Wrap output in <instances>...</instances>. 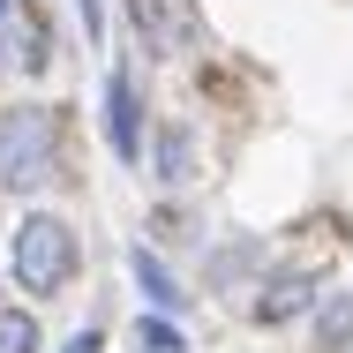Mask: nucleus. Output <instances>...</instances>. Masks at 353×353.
<instances>
[{"mask_svg": "<svg viewBox=\"0 0 353 353\" xmlns=\"http://www.w3.org/2000/svg\"><path fill=\"white\" fill-rule=\"evenodd\" d=\"M8 271H15L23 293L61 301V293L75 285V271H83V241H75V225H68V218H53V211H30L23 225H15V241H8Z\"/></svg>", "mask_w": 353, "mask_h": 353, "instance_id": "1", "label": "nucleus"}, {"mask_svg": "<svg viewBox=\"0 0 353 353\" xmlns=\"http://www.w3.org/2000/svg\"><path fill=\"white\" fill-rule=\"evenodd\" d=\"M61 173V113L53 105H8L0 113V188L38 196Z\"/></svg>", "mask_w": 353, "mask_h": 353, "instance_id": "2", "label": "nucleus"}, {"mask_svg": "<svg viewBox=\"0 0 353 353\" xmlns=\"http://www.w3.org/2000/svg\"><path fill=\"white\" fill-rule=\"evenodd\" d=\"M98 128L113 143V158L121 165H143V83L128 61H113L105 68V90H98Z\"/></svg>", "mask_w": 353, "mask_h": 353, "instance_id": "3", "label": "nucleus"}, {"mask_svg": "<svg viewBox=\"0 0 353 353\" xmlns=\"http://www.w3.org/2000/svg\"><path fill=\"white\" fill-rule=\"evenodd\" d=\"M316 285H323V271H316V263H301V271H271V279L256 285V301H248V308H256V323H271V331H279V323L308 316V308L323 301Z\"/></svg>", "mask_w": 353, "mask_h": 353, "instance_id": "4", "label": "nucleus"}, {"mask_svg": "<svg viewBox=\"0 0 353 353\" xmlns=\"http://www.w3.org/2000/svg\"><path fill=\"white\" fill-rule=\"evenodd\" d=\"M128 279H136V293L150 301V316H173V323L188 316V285H181V271H173L150 241H136V248H128Z\"/></svg>", "mask_w": 353, "mask_h": 353, "instance_id": "5", "label": "nucleus"}, {"mask_svg": "<svg viewBox=\"0 0 353 353\" xmlns=\"http://www.w3.org/2000/svg\"><path fill=\"white\" fill-rule=\"evenodd\" d=\"M308 339H316V353H353V285H339V293L316 301Z\"/></svg>", "mask_w": 353, "mask_h": 353, "instance_id": "6", "label": "nucleus"}, {"mask_svg": "<svg viewBox=\"0 0 353 353\" xmlns=\"http://www.w3.org/2000/svg\"><path fill=\"white\" fill-rule=\"evenodd\" d=\"M150 165H158V181H165V188H188V181H196V136L165 121L158 143H150Z\"/></svg>", "mask_w": 353, "mask_h": 353, "instance_id": "7", "label": "nucleus"}, {"mask_svg": "<svg viewBox=\"0 0 353 353\" xmlns=\"http://www.w3.org/2000/svg\"><path fill=\"white\" fill-rule=\"evenodd\" d=\"M211 285L256 293V285H263V241H241V248H211Z\"/></svg>", "mask_w": 353, "mask_h": 353, "instance_id": "8", "label": "nucleus"}, {"mask_svg": "<svg viewBox=\"0 0 353 353\" xmlns=\"http://www.w3.org/2000/svg\"><path fill=\"white\" fill-rule=\"evenodd\" d=\"M136 353H188V331L173 316H143L136 323Z\"/></svg>", "mask_w": 353, "mask_h": 353, "instance_id": "9", "label": "nucleus"}, {"mask_svg": "<svg viewBox=\"0 0 353 353\" xmlns=\"http://www.w3.org/2000/svg\"><path fill=\"white\" fill-rule=\"evenodd\" d=\"M0 353H38V316L30 308H0Z\"/></svg>", "mask_w": 353, "mask_h": 353, "instance_id": "10", "label": "nucleus"}, {"mask_svg": "<svg viewBox=\"0 0 353 353\" xmlns=\"http://www.w3.org/2000/svg\"><path fill=\"white\" fill-rule=\"evenodd\" d=\"M150 233H158V241H173V248H188V241H196V211H173V203H165V211L150 218Z\"/></svg>", "mask_w": 353, "mask_h": 353, "instance_id": "11", "label": "nucleus"}, {"mask_svg": "<svg viewBox=\"0 0 353 353\" xmlns=\"http://www.w3.org/2000/svg\"><path fill=\"white\" fill-rule=\"evenodd\" d=\"M75 15H83V38L105 46V0H75Z\"/></svg>", "mask_w": 353, "mask_h": 353, "instance_id": "12", "label": "nucleus"}, {"mask_svg": "<svg viewBox=\"0 0 353 353\" xmlns=\"http://www.w3.org/2000/svg\"><path fill=\"white\" fill-rule=\"evenodd\" d=\"M61 353H105V331H75V339H68Z\"/></svg>", "mask_w": 353, "mask_h": 353, "instance_id": "13", "label": "nucleus"}, {"mask_svg": "<svg viewBox=\"0 0 353 353\" xmlns=\"http://www.w3.org/2000/svg\"><path fill=\"white\" fill-rule=\"evenodd\" d=\"M8 15H15V0H0V23H8Z\"/></svg>", "mask_w": 353, "mask_h": 353, "instance_id": "14", "label": "nucleus"}]
</instances>
